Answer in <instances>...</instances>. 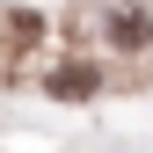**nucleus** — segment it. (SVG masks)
Masks as SVG:
<instances>
[{
	"label": "nucleus",
	"mask_w": 153,
	"mask_h": 153,
	"mask_svg": "<svg viewBox=\"0 0 153 153\" xmlns=\"http://www.w3.org/2000/svg\"><path fill=\"white\" fill-rule=\"evenodd\" d=\"M51 88H59V95H66V102H80V95L95 88V73H88V66H73V73H59V80H51Z\"/></svg>",
	"instance_id": "1"
}]
</instances>
